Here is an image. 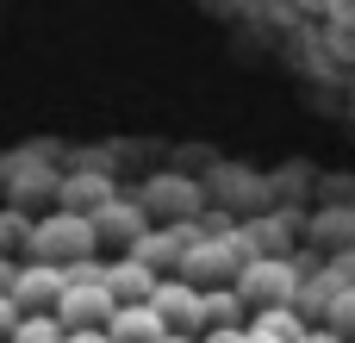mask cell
Listing matches in <instances>:
<instances>
[{"label":"cell","mask_w":355,"mask_h":343,"mask_svg":"<svg viewBox=\"0 0 355 343\" xmlns=\"http://www.w3.org/2000/svg\"><path fill=\"white\" fill-rule=\"evenodd\" d=\"M237 294L262 312V306H300V269L293 256H250L237 275Z\"/></svg>","instance_id":"3957f363"},{"label":"cell","mask_w":355,"mask_h":343,"mask_svg":"<svg viewBox=\"0 0 355 343\" xmlns=\"http://www.w3.org/2000/svg\"><path fill=\"white\" fill-rule=\"evenodd\" d=\"M12 281H19V262H12V256L0 250V294H12Z\"/></svg>","instance_id":"d6986e66"},{"label":"cell","mask_w":355,"mask_h":343,"mask_svg":"<svg viewBox=\"0 0 355 343\" xmlns=\"http://www.w3.org/2000/svg\"><path fill=\"white\" fill-rule=\"evenodd\" d=\"M94 250H106V244H100V225H94L87 212L56 206V212H44V219L31 225L25 262H56V269H75V262H87Z\"/></svg>","instance_id":"6da1fadb"},{"label":"cell","mask_w":355,"mask_h":343,"mask_svg":"<svg viewBox=\"0 0 355 343\" xmlns=\"http://www.w3.org/2000/svg\"><path fill=\"white\" fill-rule=\"evenodd\" d=\"M293 6H300V12H318V19H324V0H293Z\"/></svg>","instance_id":"7402d4cb"},{"label":"cell","mask_w":355,"mask_h":343,"mask_svg":"<svg viewBox=\"0 0 355 343\" xmlns=\"http://www.w3.org/2000/svg\"><path fill=\"white\" fill-rule=\"evenodd\" d=\"M69 343H112L106 331H69Z\"/></svg>","instance_id":"44dd1931"},{"label":"cell","mask_w":355,"mask_h":343,"mask_svg":"<svg viewBox=\"0 0 355 343\" xmlns=\"http://www.w3.org/2000/svg\"><path fill=\"white\" fill-rule=\"evenodd\" d=\"M94 225H100V244H106V250H137V244H144V231H150L156 219L144 212V200H125V194H119L112 206H100V212H94Z\"/></svg>","instance_id":"52a82bcc"},{"label":"cell","mask_w":355,"mask_h":343,"mask_svg":"<svg viewBox=\"0 0 355 343\" xmlns=\"http://www.w3.org/2000/svg\"><path fill=\"white\" fill-rule=\"evenodd\" d=\"M12 343H69V325L56 312H25L19 331H12Z\"/></svg>","instance_id":"4fadbf2b"},{"label":"cell","mask_w":355,"mask_h":343,"mask_svg":"<svg viewBox=\"0 0 355 343\" xmlns=\"http://www.w3.org/2000/svg\"><path fill=\"white\" fill-rule=\"evenodd\" d=\"M150 306L168 319V331H187V337H206V331H212V300H206V287L187 281V275H162L156 294H150Z\"/></svg>","instance_id":"277c9868"},{"label":"cell","mask_w":355,"mask_h":343,"mask_svg":"<svg viewBox=\"0 0 355 343\" xmlns=\"http://www.w3.org/2000/svg\"><path fill=\"white\" fill-rule=\"evenodd\" d=\"M106 337H112V343H162V337H168V319H162L150 300H131V306L112 312Z\"/></svg>","instance_id":"30bf717a"},{"label":"cell","mask_w":355,"mask_h":343,"mask_svg":"<svg viewBox=\"0 0 355 343\" xmlns=\"http://www.w3.org/2000/svg\"><path fill=\"white\" fill-rule=\"evenodd\" d=\"M200 343H250V325H212Z\"/></svg>","instance_id":"ac0fdd59"},{"label":"cell","mask_w":355,"mask_h":343,"mask_svg":"<svg viewBox=\"0 0 355 343\" xmlns=\"http://www.w3.org/2000/svg\"><path fill=\"white\" fill-rule=\"evenodd\" d=\"M19 319H25V306H19L12 294H0V343H12V331H19Z\"/></svg>","instance_id":"e0dca14e"},{"label":"cell","mask_w":355,"mask_h":343,"mask_svg":"<svg viewBox=\"0 0 355 343\" xmlns=\"http://www.w3.org/2000/svg\"><path fill=\"white\" fill-rule=\"evenodd\" d=\"M137 200L156 225H200V212H206V187L187 175H150Z\"/></svg>","instance_id":"5b68a950"},{"label":"cell","mask_w":355,"mask_h":343,"mask_svg":"<svg viewBox=\"0 0 355 343\" xmlns=\"http://www.w3.org/2000/svg\"><path fill=\"white\" fill-rule=\"evenodd\" d=\"M162 343H200V337H187V331H168V337H162Z\"/></svg>","instance_id":"603a6c76"},{"label":"cell","mask_w":355,"mask_h":343,"mask_svg":"<svg viewBox=\"0 0 355 343\" xmlns=\"http://www.w3.org/2000/svg\"><path fill=\"white\" fill-rule=\"evenodd\" d=\"M112 200H119V181H112L106 169H94V162H87V169H75V175H62V187H56V206L87 212V219H94L100 206H112Z\"/></svg>","instance_id":"9c48e42d"},{"label":"cell","mask_w":355,"mask_h":343,"mask_svg":"<svg viewBox=\"0 0 355 343\" xmlns=\"http://www.w3.org/2000/svg\"><path fill=\"white\" fill-rule=\"evenodd\" d=\"M243 262H250V244H243L237 225H231V231H206V225H193V250H187L181 275L200 281V287H231V281L243 275Z\"/></svg>","instance_id":"7a4b0ae2"},{"label":"cell","mask_w":355,"mask_h":343,"mask_svg":"<svg viewBox=\"0 0 355 343\" xmlns=\"http://www.w3.org/2000/svg\"><path fill=\"white\" fill-rule=\"evenodd\" d=\"M324 325L355 343V287H337V294H331V319H324Z\"/></svg>","instance_id":"9a60e30c"},{"label":"cell","mask_w":355,"mask_h":343,"mask_svg":"<svg viewBox=\"0 0 355 343\" xmlns=\"http://www.w3.org/2000/svg\"><path fill=\"white\" fill-rule=\"evenodd\" d=\"M206 300H212V325H243V294H237V281L231 287H206Z\"/></svg>","instance_id":"5bb4252c"},{"label":"cell","mask_w":355,"mask_h":343,"mask_svg":"<svg viewBox=\"0 0 355 343\" xmlns=\"http://www.w3.org/2000/svg\"><path fill=\"white\" fill-rule=\"evenodd\" d=\"M62 294H69V269H56V262H19L12 300H19L25 312H56Z\"/></svg>","instance_id":"ba28073f"},{"label":"cell","mask_w":355,"mask_h":343,"mask_svg":"<svg viewBox=\"0 0 355 343\" xmlns=\"http://www.w3.org/2000/svg\"><path fill=\"white\" fill-rule=\"evenodd\" d=\"M300 343H349V337H343V331H331V325H318V331H306Z\"/></svg>","instance_id":"ffe728a7"},{"label":"cell","mask_w":355,"mask_h":343,"mask_svg":"<svg viewBox=\"0 0 355 343\" xmlns=\"http://www.w3.org/2000/svg\"><path fill=\"white\" fill-rule=\"evenodd\" d=\"M237 231H243L250 256H281V250H287V237H293V231H287V219H243Z\"/></svg>","instance_id":"7c38bea8"},{"label":"cell","mask_w":355,"mask_h":343,"mask_svg":"<svg viewBox=\"0 0 355 343\" xmlns=\"http://www.w3.org/2000/svg\"><path fill=\"white\" fill-rule=\"evenodd\" d=\"M156 281H162V275H156L144 256H131V250H125L119 262H106V287H112V300H119V306L150 300V294H156Z\"/></svg>","instance_id":"8fae6325"},{"label":"cell","mask_w":355,"mask_h":343,"mask_svg":"<svg viewBox=\"0 0 355 343\" xmlns=\"http://www.w3.org/2000/svg\"><path fill=\"white\" fill-rule=\"evenodd\" d=\"M324 25L331 31H355V0H324Z\"/></svg>","instance_id":"2e32d148"},{"label":"cell","mask_w":355,"mask_h":343,"mask_svg":"<svg viewBox=\"0 0 355 343\" xmlns=\"http://www.w3.org/2000/svg\"><path fill=\"white\" fill-rule=\"evenodd\" d=\"M112 312H119V300H112L106 275H87V281H75V275H69V294L56 300V319H62L69 331H106V325H112Z\"/></svg>","instance_id":"8992f818"}]
</instances>
